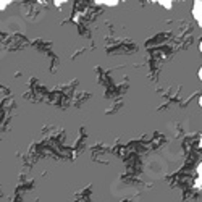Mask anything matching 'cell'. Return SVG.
<instances>
[{"mask_svg":"<svg viewBox=\"0 0 202 202\" xmlns=\"http://www.w3.org/2000/svg\"><path fill=\"white\" fill-rule=\"evenodd\" d=\"M8 5H10V2H0V10H5Z\"/></svg>","mask_w":202,"mask_h":202,"instance_id":"obj_3","label":"cell"},{"mask_svg":"<svg viewBox=\"0 0 202 202\" xmlns=\"http://www.w3.org/2000/svg\"><path fill=\"white\" fill-rule=\"evenodd\" d=\"M99 3H102V5H109V6H117L118 2H99Z\"/></svg>","mask_w":202,"mask_h":202,"instance_id":"obj_2","label":"cell"},{"mask_svg":"<svg viewBox=\"0 0 202 202\" xmlns=\"http://www.w3.org/2000/svg\"><path fill=\"white\" fill-rule=\"evenodd\" d=\"M162 6H165V8H171V2H160Z\"/></svg>","mask_w":202,"mask_h":202,"instance_id":"obj_4","label":"cell"},{"mask_svg":"<svg viewBox=\"0 0 202 202\" xmlns=\"http://www.w3.org/2000/svg\"><path fill=\"white\" fill-rule=\"evenodd\" d=\"M192 18L196 19V23L199 26L202 24V2L200 0H196L192 5Z\"/></svg>","mask_w":202,"mask_h":202,"instance_id":"obj_1","label":"cell"}]
</instances>
